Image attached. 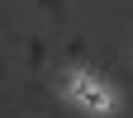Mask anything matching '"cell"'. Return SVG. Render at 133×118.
<instances>
[{
    "label": "cell",
    "mask_w": 133,
    "mask_h": 118,
    "mask_svg": "<svg viewBox=\"0 0 133 118\" xmlns=\"http://www.w3.org/2000/svg\"><path fill=\"white\" fill-rule=\"evenodd\" d=\"M71 99L86 104V113H109V109H114V95L100 85L95 76H76V80H71Z\"/></svg>",
    "instance_id": "cell-1"
}]
</instances>
